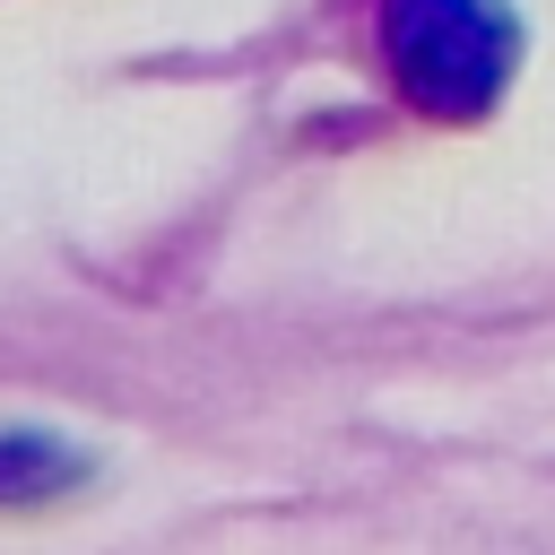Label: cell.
Segmentation results:
<instances>
[{
  "label": "cell",
  "mask_w": 555,
  "mask_h": 555,
  "mask_svg": "<svg viewBox=\"0 0 555 555\" xmlns=\"http://www.w3.org/2000/svg\"><path fill=\"white\" fill-rule=\"evenodd\" d=\"M69 477H78V460H69L61 442H43V434H9V442H0V494H9V503L52 494V486H69Z\"/></svg>",
  "instance_id": "obj_2"
},
{
  "label": "cell",
  "mask_w": 555,
  "mask_h": 555,
  "mask_svg": "<svg viewBox=\"0 0 555 555\" xmlns=\"http://www.w3.org/2000/svg\"><path fill=\"white\" fill-rule=\"evenodd\" d=\"M382 61L408 87V104L468 121L503 95L512 17L494 0H382Z\"/></svg>",
  "instance_id": "obj_1"
}]
</instances>
